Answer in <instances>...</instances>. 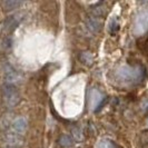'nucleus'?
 <instances>
[{
  "label": "nucleus",
  "instance_id": "obj_1",
  "mask_svg": "<svg viewBox=\"0 0 148 148\" xmlns=\"http://www.w3.org/2000/svg\"><path fill=\"white\" fill-rule=\"evenodd\" d=\"M146 77V69L141 65L136 66H120L115 70L116 80L121 82L123 85H138Z\"/></svg>",
  "mask_w": 148,
  "mask_h": 148
},
{
  "label": "nucleus",
  "instance_id": "obj_2",
  "mask_svg": "<svg viewBox=\"0 0 148 148\" xmlns=\"http://www.w3.org/2000/svg\"><path fill=\"white\" fill-rule=\"evenodd\" d=\"M1 97L5 106L8 108H14L20 103V94L12 85L3 86V88L1 90Z\"/></svg>",
  "mask_w": 148,
  "mask_h": 148
},
{
  "label": "nucleus",
  "instance_id": "obj_3",
  "mask_svg": "<svg viewBox=\"0 0 148 148\" xmlns=\"http://www.w3.org/2000/svg\"><path fill=\"white\" fill-rule=\"evenodd\" d=\"M148 31V9L143 10L136 16L134 21V34L140 36Z\"/></svg>",
  "mask_w": 148,
  "mask_h": 148
},
{
  "label": "nucleus",
  "instance_id": "obj_4",
  "mask_svg": "<svg viewBox=\"0 0 148 148\" xmlns=\"http://www.w3.org/2000/svg\"><path fill=\"white\" fill-rule=\"evenodd\" d=\"M105 99V96L98 90V89L94 88L90 90L89 92V96H88V103H89V107L91 108V110L97 111L100 106L103 104Z\"/></svg>",
  "mask_w": 148,
  "mask_h": 148
},
{
  "label": "nucleus",
  "instance_id": "obj_5",
  "mask_svg": "<svg viewBox=\"0 0 148 148\" xmlns=\"http://www.w3.org/2000/svg\"><path fill=\"white\" fill-rule=\"evenodd\" d=\"M28 128V121L25 117H17V118L12 121L11 124V133L18 135V136H22L23 134L27 132Z\"/></svg>",
  "mask_w": 148,
  "mask_h": 148
},
{
  "label": "nucleus",
  "instance_id": "obj_6",
  "mask_svg": "<svg viewBox=\"0 0 148 148\" xmlns=\"http://www.w3.org/2000/svg\"><path fill=\"white\" fill-rule=\"evenodd\" d=\"M20 18H18V16H10L3 22V30L7 32H11L12 30L16 29V27L18 26Z\"/></svg>",
  "mask_w": 148,
  "mask_h": 148
},
{
  "label": "nucleus",
  "instance_id": "obj_7",
  "mask_svg": "<svg viewBox=\"0 0 148 148\" xmlns=\"http://www.w3.org/2000/svg\"><path fill=\"white\" fill-rule=\"evenodd\" d=\"M5 78H6V82H8V85H12V86L16 82H20L19 74L17 71H15L14 69H11V68H7V70L5 73Z\"/></svg>",
  "mask_w": 148,
  "mask_h": 148
},
{
  "label": "nucleus",
  "instance_id": "obj_8",
  "mask_svg": "<svg viewBox=\"0 0 148 148\" xmlns=\"http://www.w3.org/2000/svg\"><path fill=\"white\" fill-rule=\"evenodd\" d=\"M87 25H88V28L92 32H97V31H99L100 28H101V22L99 20L98 16L94 15V14L87 19Z\"/></svg>",
  "mask_w": 148,
  "mask_h": 148
},
{
  "label": "nucleus",
  "instance_id": "obj_9",
  "mask_svg": "<svg viewBox=\"0 0 148 148\" xmlns=\"http://www.w3.org/2000/svg\"><path fill=\"white\" fill-rule=\"evenodd\" d=\"M2 8L7 11H10V10H15L18 7H20L22 5L21 1H17V0H7V1H2L0 3Z\"/></svg>",
  "mask_w": 148,
  "mask_h": 148
},
{
  "label": "nucleus",
  "instance_id": "obj_10",
  "mask_svg": "<svg viewBox=\"0 0 148 148\" xmlns=\"http://www.w3.org/2000/svg\"><path fill=\"white\" fill-rule=\"evenodd\" d=\"M6 140L9 145L11 146H20L22 144V138L21 136H18L15 134H8V136L6 137Z\"/></svg>",
  "mask_w": 148,
  "mask_h": 148
},
{
  "label": "nucleus",
  "instance_id": "obj_11",
  "mask_svg": "<svg viewBox=\"0 0 148 148\" xmlns=\"http://www.w3.org/2000/svg\"><path fill=\"white\" fill-rule=\"evenodd\" d=\"M59 144L62 147H71V146H74L75 143L71 136L65 134V135H61V137L59 139Z\"/></svg>",
  "mask_w": 148,
  "mask_h": 148
},
{
  "label": "nucleus",
  "instance_id": "obj_12",
  "mask_svg": "<svg viewBox=\"0 0 148 148\" xmlns=\"http://www.w3.org/2000/svg\"><path fill=\"white\" fill-rule=\"evenodd\" d=\"M96 148H118V146L114 143V141L109 140V139H106V138H103L97 143Z\"/></svg>",
  "mask_w": 148,
  "mask_h": 148
},
{
  "label": "nucleus",
  "instance_id": "obj_13",
  "mask_svg": "<svg viewBox=\"0 0 148 148\" xmlns=\"http://www.w3.org/2000/svg\"><path fill=\"white\" fill-rule=\"evenodd\" d=\"M82 56H85V59H82L84 64H86V61H87V64H90L92 61V57L89 52H82Z\"/></svg>",
  "mask_w": 148,
  "mask_h": 148
},
{
  "label": "nucleus",
  "instance_id": "obj_14",
  "mask_svg": "<svg viewBox=\"0 0 148 148\" xmlns=\"http://www.w3.org/2000/svg\"><path fill=\"white\" fill-rule=\"evenodd\" d=\"M144 49H145L146 51H148V37L146 38V40L144 41Z\"/></svg>",
  "mask_w": 148,
  "mask_h": 148
},
{
  "label": "nucleus",
  "instance_id": "obj_15",
  "mask_svg": "<svg viewBox=\"0 0 148 148\" xmlns=\"http://www.w3.org/2000/svg\"><path fill=\"white\" fill-rule=\"evenodd\" d=\"M147 121H148V120H147Z\"/></svg>",
  "mask_w": 148,
  "mask_h": 148
}]
</instances>
